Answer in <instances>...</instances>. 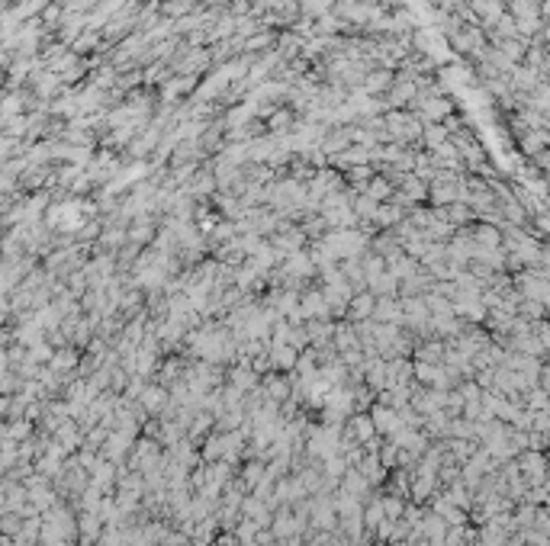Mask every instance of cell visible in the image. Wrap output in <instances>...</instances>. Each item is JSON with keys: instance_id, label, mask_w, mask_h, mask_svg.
<instances>
[{"instance_id": "1", "label": "cell", "mask_w": 550, "mask_h": 546, "mask_svg": "<svg viewBox=\"0 0 550 546\" xmlns=\"http://www.w3.org/2000/svg\"><path fill=\"white\" fill-rule=\"evenodd\" d=\"M421 126H425V122H421L419 116H405V113H390V116H386V122H383L386 135L396 138L399 145H402V142H419V138H421Z\"/></svg>"}, {"instance_id": "2", "label": "cell", "mask_w": 550, "mask_h": 546, "mask_svg": "<svg viewBox=\"0 0 550 546\" xmlns=\"http://www.w3.org/2000/svg\"><path fill=\"white\" fill-rule=\"evenodd\" d=\"M209 65V52H203V48H190V55L177 65V71L181 74H187V77H193V74H199V71Z\"/></svg>"}, {"instance_id": "3", "label": "cell", "mask_w": 550, "mask_h": 546, "mask_svg": "<svg viewBox=\"0 0 550 546\" xmlns=\"http://www.w3.org/2000/svg\"><path fill=\"white\" fill-rule=\"evenodd\" d=\"M390 84H393V71H386V68H370L364 74V87H367V93H377V91H390Z\"/></svg>"}, {"instance_id": "4", "label": "cell", "mask_w": 550, "mask_h": 546, "mask_svg": "<svg viewBox=\"0 0 550 546\" xmlns=\"http://www.w3.org/2000/svg\"><path fill=\"white\" fill-rule=\"evenodd\" d=\"M187 91H193V77L181 74V77H174V81L164 84V91H161V97L168 100V103H174V100H177V97H183Z\"/></svg>"}, {"instance_id": "5", "label": "cell", "mask_w": 550, "mask_h": 546, "mask_svg": "<svg viewBox=\"0 0 550 546\" xmlns=\"http://www.w3.org/2000/svg\"><path fill=\"white\" fill-rule=\"evenodd\" d=\"M193 0H161V13L164 16H190Z\"/></svg>"}, {"instance_id": "6", "label": "cell", "mask_w": 550, "mask_h": 546, "mask_svg": "<svg viewBox=\"0 0 550 546\" xmlns=\"http://www.w3.org/2000/svg\"><path fill=\"white\" fill-rule=\"evenodd\" d=\"M270 132L274 135H283V132H293V119H290V113H274V119H270Z\"/></svg>"}]
</instances>
